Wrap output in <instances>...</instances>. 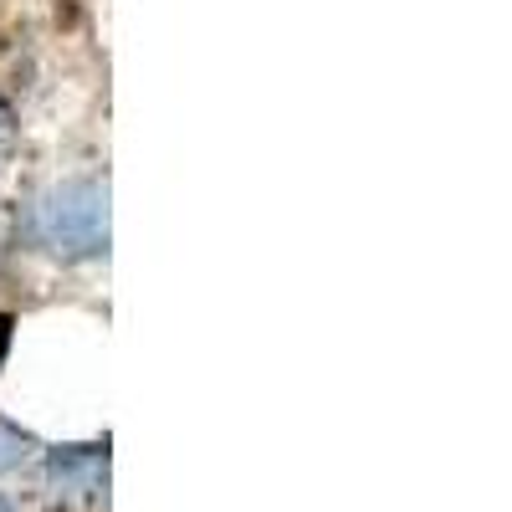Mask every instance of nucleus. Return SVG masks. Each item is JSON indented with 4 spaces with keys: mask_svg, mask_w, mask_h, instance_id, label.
Here are the masks:
<instances>
[{
    "mask_svg": "<svg viewBox=\"0 0 512 512\" xmlns=\"http://www.w3.org/2000/svg\"><path fill=\"white\" fill-rule=\"evenodd\" d=\"M0 349H6V323H0Z\"/></svg>",
    "mask_w": 512,
    "mask_h": 512,
    "instance_id": "nucleus-6",
    "label": "nucleus"
},
{
    "mask_svg": "<svg viewBox=\"0 0 512 512\" xmlns=\"http://www.w3.org/2000/svg\"><path fill=\"white\" fill-rule=\"evenodd\" d=\"M11 139H16V123H11V108L0 103V159L11 154Z\"/></svg>",
    "mask_w": 512,
    "mask_h": 512,
    "instance_id": "nucleus-4",
    "label": "nucleus"
},
{
    "mask_svg": "<svg viewBox=\"0 0 512 512\" xmlns=\"http://www.w3.org/2000/svg\"><path fill=\"white\" fill-rule=\"evenodd\" d=\"M26 456H31V436L0 420V472H16V466H21Z\"/></svg>",
    "mask_w": 512,
    "mask_h": 512,
    "instance_id": "nucleus-3",
    "label": "nucleus"
},
{
    "mask_svg": "<svg viewBox=\"0 0 512 512\" xmlns=\"http://www.w3.org/2000/svg\"><path fill=\"white\" fill-rule=\"evenodd\" d=\"M0 512H16V507H11V502H6V497H0Z\"/></svg>",
    "mask_w": 512,
    "mask_h": 512,
    "instance_id": "nucleus-5",
    "label": "nucleus"
},
{
    "mask_svg": "<svg viewBox=\"0 0 512 512\" xmlns=\"http://www.w3.org/2000/svg\"><path fill=\"white\" fill-rule=\"evenodd\" d=\"M52 487L57 497H98L108 487V451L72 446L52 456Z\"/></svg>",
    "mask_w": 512,
    "mask_h": 512,
    "instance_id": "nucleus-2",
    "label": "nucleus"
},
{
    "mask_svg": "<svg viewBox=\"0 0 512 512\" xmlns=\"http://www.w3.org/2000/svg\"><path fill=\"white\" fill-rule=\"evenodd\" d=\"M108 221H113L108 180H98V175L62 180L36 200V241L47 246L57 262H93V256H108V236H113Z\"/></svg>",
    "mask_w": 512,
    "mask_h": 512,
    "instance_id": "nucleus-1",
    "label": "nucleus"
}]
</instances>
